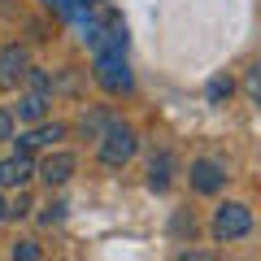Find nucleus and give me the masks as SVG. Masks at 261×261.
I'll list each match as a JSON object with an SVG mask.
<instances>
[{"instance_id":"f257e3e1","label":"nucleus","mask_w":261,"mask_h":261,"mask_svg":"<svg viewBox=\"0 0 261 261\" xmlns=\"http://www.w3.org/2000/svg\"><path fill=\"white\" fill-rule=\"evenodd\" d=\"M135 152H140V135H135V126H126V122H118V118H113L109 126L100 130V140H96V157L109 170H122Z\"/></svg>"},{"instance_id":"f03ea898","label":"nucleus","mask_w":261,"mask_h":261,"mask_svg":"<svg viewBox=\"0 0 261 261\" xmlns=\"http://www.w3.org/2000/svg\"><path fill=\"white\" fill-rule=\"evenodd\" d=\"M96 83L109 96H126L135 87L130 83V65H126V48H109V44L96 48Z\"/></svg>"},{"instance_id":"7ed1b4c3","label":"nucleus","mask_w":261,"mask_h":261,"mask_svg":"<svg viewBox=\"0 0 261 261\" xmlns=\"http://www.w3.org/2000/svg\"><path fill=\"white\" fill-rule=\"evenodd\" d=\"M209 231H214L218 244H235V240H244V235L252 231V214H248V205H240V200H226V205H218V209H214V222H209Z\"/></svg>"},{"instance_id":"20e7f679","label":"nucleus","mask_w":261,"mask_h":261,"mask_svg":"<svg viewBox=\"0 0 261 261\" xmlns=\"http://www.w3.org/2000/svg\"><path fill=\"white\" fill-rule=\"evenodd\" d=\"M31 74V53L22 44L0 48V92H18Z\"/></svg>"},{"instance_id":"39448f33","label":"nucleus","mask_w":261,"mask_h":261,"mask_svg":"<svg viewBox=\"0 0 261 261\" xmlns=\"http://www.w3.org/2000/svg\"><path fill=\"white\" fill-rule=\"evenodd\" d=\"M74 170H79V157L65 152V148H57V152H48L44 161H35V178H44L48 187H65L74 178Z\"/></svg>"},{"instance_id":"423d86ee","label":"nucleus","mask_w":261,"mask_h":261,"mask_svg":"<svg viewBox=\"0 0 261 261\" xmlns=\"http://www.w3.org/2000/svg\"><path fill=\"white\" fill-rule=\"evenodd\" d=\"M187 178H192V192L196 196H218L226 187V170L218 166L214 157H196L192 170H187Z\"/></svg>"},{"instance_id":"0eeeda50","label":"nucleus","mask_w":261,"mask_h":261,"mask_svg":"<svg viewBox=\"0 0 261 261\" xmlns=\"http://www.w3.org/2000/svg\"><path fill=\"white\" fill-rule=\"evenodd\" d=\"M31 178H35V157L31 152H13V157L0 161V187H27Z\"/></svg>"},{"instance_id":"6e6552de","label":"nucleus","mask_w":261,"mask_h":261,"mask_svg":"<svg viewBox=\"0 0 261 261\" xmlns=\"http://www.w3.org/2000/svg\"><path fill=\"white\" fill-rule=\"evenodd\" d=\"M57 140H65V122H35L27 135H18V148L22 152H39V148H53Z\"/></svg>"},{"instance_id":"1a4fd4ad","label":"nucleus","mask_w":261,"mask_h":261,"mask_svg":"<svg viewBox=\"0 0 261 261\" xmlns=\"http://www.w3.org/2000/svg\"><path fill=\"white\" fill-rule=\"evenodd\" d=\"M48 100H53V92H44V87H31V92H22V96H18V122H27V126L44 122Z\"/></svg>"},{"instance_id":"9d476101","label":"nucleus","mask_w":261,"mask_h":261,"mask_svg":"<svg viewBox=\"0 0 261 261\" xmlns=\"http://www.w3.org/2000/svg\"><path fill=\"white\" fill-rule=\"evenodd\" d=\"M174 174H178V161H174V152H157V157L148 161V187H152V192H170Z\"/></svg>"},{"instance_id":"9b49d317","label":"nucleus","mask_w":261,"mask_h":261,"mask_svg":"<svg viewBox=\"0 0 261 261\" xmlns=\"http://www.w3.org/2000/svg\"><path fill=\"white\" fill-rule=\"evenodd\" d=\"M109 122H113V118H109V113H87V118H83V122H79V130H83L87 140H100V130H105V126H109Z\"/></svg>"},{"instance_id":"f8f14e48","label":"nucleus","mask_w":261,"mask_h":261,"mask_svg":"<svg viewBox=\"0 0 261 261\" xmlns=\"http://www.w3.org/2000/svg\"><path fill=\"white\" fill-rule=\"evenodd\" d=\"M244 92H248L252 100L261 105V57H257V61L248 65V74H244Z\"/></svg>"},{"instance_id":"ddd939ff","label":"nucleus","mask_w":261,"mask_h":261,"mask_svg":"<svg viewBox=\"0 0 261 261\" xmlns=\"http://www.w3.org/2000/svg\"><path fill=\"white\" fill-rule=\"evenodd\" d=\"M231 92H235V83L218 74L214 83H209V105H222V100H231Z\"/></svg>"},{"instance_id":"4468645a","label":"nucleus","mask_w":261,"mask_h":261,"mask_svg":"<svg viewBox=\"0 0 261 261\" xmlns=\"http://www.w3.org/2000/svg\"><path fill=\"white\" fill-rule=\"evenodd\" d=\"M9 257H13V261H39L44 252H39V244H31V240H18V244L9 248Z\"/></svg>"},{"instance_id":"2eb2a0df","label":"nucleus","mask_w":261,"mask_h":261,"mask_svg":"<svg viewBox=\"0 0 261 261\" xmlns=\"http://www.w3.org/2000/svg\"><path fill=\"white\" fill-rule=\"evenodd\" d=\"M31 209H35V205H31L27 187H18V196L9 200V218H31Z\"/></svg>"},{"instance_id":"dca6fc26","label":"nucleus","mask_w":261,"mask_h":261,"mask_svg":"<svg viewBox=\"0 0 261 261\" xmlns=\"http://www.w3.org/2000/svg\"><path fill=\"white\" fill-rule=\"evenodd\" d=\"M9 135H13V113H5V109H0V144L9 140Z\"/></svg>"},{"instance_id":"f3484780","label":"nucleus","mask_w":261,"mask_h":261,"mask_svg":"<svg viewBox=\"0 0 261 261\" xmlns=\"http://www.w3.org/2000/svg\"><path fill=\"white\" fill-rule=\"evenodd\" d=\"M5 218H9V200H5V196H0V222H5Z\"/></svg>"}]
</instances>
